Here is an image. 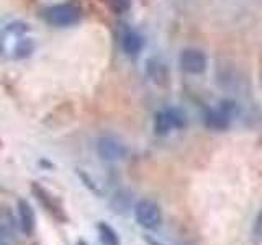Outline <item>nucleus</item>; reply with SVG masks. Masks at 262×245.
I'll use <instances>...</instances> for the list:
<instances>
[{"mask_svg": "<svg viewBox=\"0 0 262 245\" xmlns=\"http://www.w3.org/2000/svg\"><path fill=\"white\" fill-rule=\"evenodd\" d=\"M43 16L49 24H53V27H59V28L74 27V24H77L82 18V7L77 2L57 4V5H51L49 8H46Z\"/></svg>", "mask_w": 262, "mask_h": 245, "instance_id": "nucleus-1", "label": "nucleus"}, {"mask_svg": "<svg viewBox=\"0 0 262 245\" xmlns=\"http://www.w3.org/2000/svg\"><path fill=\"white\" fill-rule=\"evenodd\" d=\"M136 223L144 229H156L161 224V208L152 200H139L135 206Z\"/></svg>", "mask_w": 262, "mask_h": 245, "instance_id": "nucleus-2", "label": "nucleus"}, {"mask_svg": "<svg viewBox=\"0 0 262 245\" xmlns=\"http://www.w3.org/2000/svg\"><path fill=\"white\" fill-rule=\"evenodd\" d=\"M21 232L16 217L8 208H0V245H16Z\"/></svg>", "mask_w": 262, "mask_h": 245, "instance_id": "nucleus-3", "label": "nucleus"}, {"mask_svg": "<svg viewBox=\"0 0 262 245\" xmlns=\"http://www.w3.org/2000/svg\"><path fill=\"white\" fill-rule=\"evenodd\" d=\"M95 147H97V154L100 155L103 160H108V162L121 160V159H125L128 154L126 145L112 136L98 137Z\"/></svg>", "mask_w": 262, "mask_h": 245, "instance_id": "nucleus-4", "label": "nucleus"}, {"mask_svg": "<svg viewBox=\"0 0 262 245\" xmlns=\"http://www.w3.org/2000/svg\"><path fill=\"white\" fill-rule=\"evenodd\" d=\"M185 126V116L179 110L159 111L154 118V131L159 136L169 134L172 129H180Z\"/></svg>", "mask_w": 262, "mask_h": 245, "instance_id": "nucleus-5", "label": "nucleus"}, {"mask_svg": "<svg viewBox=\"0 0 262 245\" xmlns=\"http://www.w3.org/2000/svg\"><path fill=\"white\" fill-rule=\"evenodd\" d=\"M180 67L187 74H202L207 69V56L200 49H185L180 54Z\"/></svg>", "mask_w": 262, "mask_h": 245, "instance_id": "nucleus-6", "label": "nucleus"}, {"mask_svg": "<svg viewBox=\"0 0 262 245\" xmlns=\"http://www.w3.org/2000/svg\"><path fill=\"white\" fill-rule=\"evenodd\" d=\"M16 214H18V224L21 232L25 235H31L36 226V216L33 208L30 206V203L20 200L18 204H16Z\"/></svg>", "mask_w": 262, "mask_h": 245, "instance_id": "nucleus-7", "label": "nucleus"}, {"mask_svg": "<svg viewBox=\"0 0 262 245\" xmlns=\"http://www.w3.org/2000/svg\"><path fill=\"white\" fill-rule=\"evenodd\" d=\"M33 193H35V196H36V200L43 204V206L51 212L53 216H56V217H59V219H64V214H62V209H61V206L57 204V201H56V198L53 194H49L48 193V190H45V188H41L39 185H33Z\"/></svg>", "mask_w": 262, "mask_h": 245, "instance_id": "nucleus-8", "label": "nucleus"}, {"mask_svg": "<svg viewBox=\"0 0 262 245\" xmlns=\"http://www.w3.org/2000/svg\"><path fill=\"white\" fill-rule=\"evenodd\" d=\"M229 122H231V114H228L221 108L208 111L207 118H205V125L213 131H225L229 128Z\"/></svg>", "mask_w": 262, "mask_h": 245, "instance_id": "nucleus-9", "label": "nucleus"}, {"mask_svg": "<svg viewBox=\"0 0 262 245\" xmlns=\"http://www.w3.org/2000/svg\"><path fill=\"white\" fill-rule=\"evenodd\" d=\"M121 47L128 56H138L144 47V39L136 31H126L121 38Z\"/></svg>", "mask_w": 262, "mask_h": 245, "instance_id": "nucleus-10", "label": "nucleus"}, {"mask_svg": "<svg viewBox=\"0 0 262 245\" xmlns=\"http://www.w3.org/2000/svg\"><path fill=\"white\" fill-rule=\"evenodd\" d=\"M97 231L102 245H120V237L112 226H108L106 223H100L97 226Z\"/></svg>", "mask_w": 262, "mask_h": 245, "instance_id": "nucleus-11", "label": "nucleus"}, {"mask_svg": "<svg viewBox=\"0 0 262 245\" xmlns=\"http://www.w3.org/2000/svg\"><path fill=\"white\" fill-rule=\"evenodd\" d=\"M149 74H151V77L154 80H159V79H166L167 80V70H166V67H164L162 64H158L156 61H152L151 65H149Z\"/></svg>", "mask_w": 262, "mask_h": 245, "instance_id": "nucleus-12", "label": "nucleus"}, {"mask_svg": "<svg viewBox=\"0 0 262 245\" xmlns=\"http://www.w3.org/2000/svg\"><path fill=\"white\" fill-rule=\"evenodd\" d=\"M252 234H254V239H256L257 242H262V209L259 211V214L256 216V220H254Z\"/></svg>", "mask_w": 262, "mask_h": 245, "instance_id": "nucleus-13", "label": "nucleus"}, {"mask_svg": "<svg viewBox=\"0 0 262 245\" xmlns=\"http://www.w3.org/2000/svg\"><path fill=\"white\" fill-rule=\"evenodd\" d=\"M110 2H112V7L117 12H125L129 7V0H110Z\"/></svg>", "mask_w": 262, "mask_h": 245, "instance_id": "nucleus-14", "label": "nucleus"}, {"mask_svg": "<svg viewBox=\"0 0 262 245\" xmlns=\"http://www.w3.org/2000/svg\"><path fill=\"white\" fill-rule=\"evenodd\" d=\"M144 240H146V243H147V245H164V243H161L159 240L152 239L151 235H144Z\"/></svg>", "mask_w": 262, "mask_h": 245, "instance_id": "nucleus-15", "label": "nucleus"}, {"mask_svg": "<svg viewBox=\"0 0 262 245\" xmlns=\"http://www.w3.org/2000/svg\"><path fill=\"white\" fill-rule=\"evenodd\" d=\"M79 245H87V243H85V242H82V240H80V242H79Z\"/></svg>", "mask_w": 262, "mask_h": 245, "instance_id": "nucleus-16", "label": "nucleus"}]
</instances>
